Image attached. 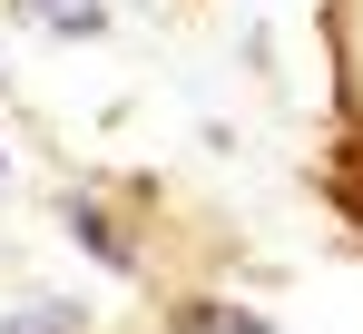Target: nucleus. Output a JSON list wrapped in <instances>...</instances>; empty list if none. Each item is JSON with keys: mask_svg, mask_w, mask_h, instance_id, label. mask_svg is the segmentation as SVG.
Listing matches in <instances>:
<instances>
[{"mask_svg": "<svg viewBox=\"0 0 363 334\" xmlns=\"http://www.w3.org/2000/svg\"><path fill=\"white\" fill-rule=\"evenodd\" d=\"M69 226H79V246H89V256H108V266H128V246L108 236V217H99L89 197H69Z\"/></svg>", "mask_w": 363, "mask_h": 334, "instance_id": "1", "label": "nucleus"}, {"mask_svg": "<svg viewBox=\"0 0 363 334\" xmlns=\"http://www.w3.org/2000/svg\"><path fill=\"white\" fill-rule=\"evenodd\" d=\"M206 325H216V334H275V325H265V315H226V305H216Z\"/></svg>", "mask_w": 363, "mask_h": 334, "instance_id": "4", "label": "nucleus"}, {"mask_svg": "<svg viewBox=\"0 0 363 334\" xmlns=\"http://www.w3.org/2000/svg\"><path fill=\"white\" fill-rule=\"evenodd\" d=\"M0 177H10V158H0Z\"/></svg>", "mask_w": 363, "mask_h": 334, "instance_id": "5", "label": "nucleus"}, {"mask_svg": "<svg viewBox=\"0 0 363 334\" xmlns=\"http://www.w3.org/2000/svg\"><path fill=\"white\" fill-rule=\"evenodd\" d=\"M0 334H79V305H20Z\"/></svg>", "mask_w": 363, "mask_h": 334, "instance_id": "3", "label": "nucleus"}, {"mask_svg": "<svg viewBox=\"0 0 363 334\" xmlns=\"http://www.w3.org/2000/svg\"><path fill=\"white\" fill-rule=\"evenodd\" d=\"M334 59H344V79L363 69V0H334Z\"/></svg>", "mask_w": 363, "mask_h": 334, "instance_id": "2", "label": "nucleus"}]
</instances>
